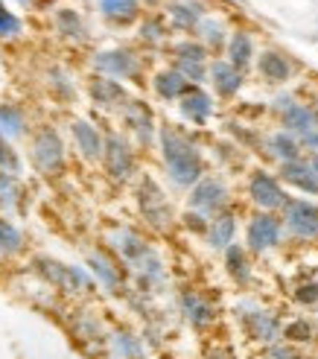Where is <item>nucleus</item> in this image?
Segmentation results:
<instances>
[{
	"label": "nucleus",
	"instance_id": "nucleus-43",
	"mask_svg": "<svg viewBox=\"0 0 318 359\" xmlns=\"http://www.w3.org/2000/svg\"><path fill=\"white\" fill-rule=\"evenodd\" d=\"M266 359H301V353H298V348L295 345H289V342H275V345H269L266 348Z\"/></svg>",
	"mask_w": 318,
	"mask_h": 359
},
{
	"label": "nucleus",
	"instance_id": "nucleus-46",
	"mask_svg": "<svg viewBox=\"0 0 318 359\" xmlns=\"http://www.w3.org/2000/svg\"><path fill=\"white\" fill-rule=\"evenodd\" d=\"M310 164H312V170L318 172V155H312V161H310Z\"/></svg>",
	"mask_w": 318,
	"mask_h": 359
},
{
	"label": "nucleus",
	"instance_id": "nucleus-41",
	"mask_svg": "<svg viewBox=\"0 0 318 359\" xmlns=\"http://www.w3.org/2000/svg\"><path fill=\"white\" fill-rule=\"evenodd\" d=\"M18 32H21V18H15L0 0V39H15Z\"/></svg>",
	"mask_w": 318,
	"mask_h": 359
},
{
	"label": "nucleus",
	"instance_id": "nucleus-12",
	"mask_svg": "<svg viewBox=\"0 0 318 359\" xmlns=\"http://www.w3.org/2000/svg\"><path fill=\"white\" fill-rule=\"evenodd\" d=\"M284 228L295 240H318V205L310 199H292L280 210Z\"/></svg>",
	"mask_w": 318,
	"mask_h": 359
},
{
	"label": "nucleus",
	"instance_id": "nucleus-36",
	"mask_svg": "<svg viewBox=\"0 0 318 359\" xmlns=\"http://www.w3.org/2000/svg\"><path fill=\"white\" fill-rule=\"evenodd\" d=\"M24 248V234L9 219L0 217V257H12Z\"/></svg>",
	"mask_w": 318,
	"mask_h": 359
},
{
	"label": "nucleus",
	"instance_id": "nucleus-48",
	"mask_svg": "<svg viewBox=\"0 0 318 359\" xmlns=\"http://www.w3.org/2000/svg\"><path fill=\"white\" fill-rule=\"evenodd\" d=\"M312 114H315V126H318V109H312Z\"/></svg>",
	"mask_w": 318,
	"mask_h": 359
},
{
	"label": "nucleus",
	"instance_id": "nucleus-31",
	"mask_svg": "<svg viewBox=\"0 0 318 359\" xmlns=\"http://www.w3.org/2000/svg\"><path fill=\"white\" fill-rule=\"evenodd\" d=\"M199 39H202V44L207 47V50H214V53H219L222 47H228V29H225V24L219 21V18H205V21L199 24Z\"/></svg>",
	"mask_w": 318,
	"mask_h": 359
},
{
	"label": "nucleus",
	"instance_id": "nucleus-4",
	"mask_svg": "<svg viewBox=\"0 0 318 359\" xmlns=\"http://www.w3.org/2000/svg\"><path fill=\"white\" fill-rule=\"evenodd\" d=\"M237 318H240L242 333L263 348H269L284 339V321L277 318V313H272L266 307H240Z\"/></svg>",
	"mask_w": 318,
	"mask_h": 359
},
{
	"label": "nucleus",
	"instance_id": "nucleus-9",
	"mask_svg": "<svg viewBox=\"0 0 318 359\" xmlns=\"http://www.w3.org/2000/svg\"><path fill=\"white\" fill-rule=\"evenodd\" d=\"M102 167H105V172H109L111 182H120V184H126L129 178L134 175L137 161H134V152H132V147H129V140L123 137V135H117V132L105 135Z\"/></svg>",
	"mask_w": 318,
	"mask_h": 359
},
{
	"label": "nucleus",
	"instance_id": "nucleus-20",
	"mask_svg": "<svg viewBox=\"0 0 318 359\" xmlns=\"http://www.w3.org/2000/svg\"><path fill=\"white\" fill-rule=\"evenodd\" d=\"M292 70L295 67H292L289 56L280 50H263L257 56V74L269 85H286L292 79Z\"/></svg>",
	"mask_w": 318,
	"mask_h": 359
},
{
	"label": "nucleus",
	"instance_id": "nucleus-23",
	"mask_svg": "<svg viewBox=\"0 0 318 359\" xmlns=\"http://www.w3.org/2000/svg\"><path fill=\"white\" fill-rule=\"evenodd\" d=\"M190 88H193V82L184 74H179L175 67H164V70H158V74L152 76V91L164 102H179Z\"/></svg>",
	"mask_w": 318,
	"mask_h": 359
},
{
	"label": "nucleus",
	"instance_id": "nucleus-22",
	"mask_svg": "<svg viewBox=\"0 0 318 359\" xmlns=\"http://www.w3.org/2000/svg\"><path fill=\"white\" fill-rule=\"evenodd\" d=\"M280 182H286L289 187L301 190L307 196H318V172L304 158L289 161V164H280Z\"/></svg>",
	"mask_w": 318,
	"mask_h": 359
},
{
	"label": "nucleus",
	"instance_id": "nucleus-33",
	"mask_svg": "<svg viewBox=\"0 0 318 359\" xmlns=\"http://www.w3.org/2000/svg\"><path fill=\"white\" fill-rule=\"evenodd\" d=\"M111 345L117 351L120 359H146V348H144V339L129 333V330H117L111 336Z\"/></svg>",
	"mask_w": 318,
	"mask_h": 359
},
{
	"label": "nucleus",
	"instance_id": "nucleus-40",
	"mask_svg": "<svg viewBox=\"0 0 318 359\" xmlns=\"http://www.w3.org/2000/svg\"><path fill=\"white\" fill-rule=\"evenodd\" d=\"M292 298L301 304V307H315L318 304V280H301L292 290Z\"/></svg>",
	"mask_w": 318,
	"mask_h": 359
},
{
	"label": "nucleus",
	"instance_id": "nucleus-45",
	"mask_svg": "<svg viewBox=\"0 0 318 359\" xmlns=\"http://www.w3.org/2000/svg\"><path fill=\"white\" fill-rule=\"evenodd\" d=\"M298 140H301V147H304L307 152H312V155H318V126H315V129H312V132H307V135H301V137H298Z\"/></svg>",
	"mask_w": 318,
	"mask_h": 359
},
{
	"label": "nucleus",
	"instance_id": "nucleus-49",
	"mask_svg": "<svg viewBox=\"0 0 318 359\" xmlns=\"http://www.w3.org/2000/svg\"><path fill=\"white\" fill-rule=\"evenodd\" d=\"M315 336H318V318H315Z\"/></svg>",
	"mask_w": 318,
	"mask_h": 359
},
{
	"label": "nucleus",
	"instance_id": "nucleus-21",
	"mask_svg": "<svg viewBox=\"0 0 318 359\" xmlns=\"http://www.w3.org/2000/svg\"><path fill=\"white\" fill-rule=\"evenodd\" d=\"M167 18L175 29H184V32H193L199 29V24L205 21V4L202 0H170L167 4Z\"/></svg>",
	"mask_w": 318,
	"mask_h": 359
},
{
	"label": "nucleus",
	"instance_id": "nucleus-3",
	"mask_svg": "<svg viewBox=\"0 0 318 359\" xmlns=\"http://www.w3.org/2000/svg\"><path fill=\"white\" fill-rule=\"evenodd\" d=\"M137 208H140V217L146 219L149 228L155 231H170L172 222H175V213H172V205L167 199L164 187L155 182L152 175H144L137 182Z\"/></svg>",
	"mask_w": 318,
	"mask_h": 359
},
{
	"label": "nucleus",
	"instance_id": "nucleus-6",
	"mask_svg": "<svg viewBox=\"0 0 318 359\" xmlns=\"http://www.w3.org/2000/svg\"><path fill=\"white\" fill-rule=\"evenodd\" d=\"M284 219L277 213H266L257 210L254 217L245 225V248L254 251V255H266V251L277 248L280 240H284Z\"/></svg>",
	"mask_w": 318,
	"mask_h": 359
},
{
	"label": "nucleus",
	"instance_id": "nucleus-14",
	"mask_svg": "<svg viewBox=\"0 0 318 359\" xmlns=\"http://www.w3.org/2000/svg\"><path fill=\"white\" fill-rule=\"evenodd\" d=\"M120 114H123V123H126V129L137 137V143L149 147V143L155 140V132H158L155 114H152L149 105H146L144 100H129L126 109H123Z\"/></svg>",
	"mask_w": 318,
	"mask_h": 359
},
{
	"label": "nucleus",
	"instance_id": "nucleus-17",
	"mask_svg": "<svg viewBox=\"0 0 318 359\" xmlns=\"http://www.w3.org/2000/svg\"><path fill=\"white\" fill-rule=\"evenodd\" d=\"M179 307H181L184 321H187L193 330H207V327L216 321V307H214V304H210L205 295L193 292V290H184V292H181Z\"/></svg>",
	"mask_w": 318,
	"mask_h": 359
},
{
	"label": "nucleus",
	"instance_id": "nucleus-44",
	"mask_svg": "<svg viewBox=\"0 0 318 359\" xmlns=\"http://www.w3.org/2000/svg\"><path fill=\"white\" fill-rule=\"evenodd\" d=\"M205 359H237L234 348H228V345H214V348H207Z\"/></svg>",
	"mask_w": 318,
	"mask_h": 359
},
{
	"label": "nucleus",
	"instance_id": "nucleus-15",
	"mask_svg": "<svg viewBox=\"0 0 318 359\" xmlns=\"http://www.w3.org/2000/svg\"><path fill=\"white\" fill-rule=\"evenodd\" d=\"M207 82L214 85L216 97L234 100V97L242 91V85H245V74H242V70H237L228 59H214V62H210Z\"/></svg>",
	"mask_w": 318,
	"mask_h": 359
},
{
	"label": "nucleus",
	"instance_id": "nucleus-34",
	"mask_svg": "<svg viewBox=\"0 0 318 359\" xmlns=\"http://www.w3.org/2000/svg\"><path fill=\"white\" fill-rule=\"evenodd\" d=\"M315 339V321H310V318H292V321H286L284 325V342H289V345H310Z\"/></svg>",
	"mask_w": 318,
	"mask_h": 359
},
{
	"label": "nucleus",
	"instance_id": "nucleus-32",
	"mask_svg": "<svg viewBox=\"0 0 318 359\" xmlns=\"http://www.w3.org/2000/svg\"><path fill=\"white\" fill-rule=\"evenodd\" d=\"M27 132V117L18 105H9L4 102L0 105V137H21Z\"/></svg>",
	"mask_w": 318,
	"mask_h": 359
},
{
	"label": "nucleus",
	"instance_id": "nucleus-10",
	"mask_svg": "<svg viewBox=\"0 0 318 359\" xmlns=\"http://www.w3.org/2000/svg\"><path fill=\"white\" fill-rule=\"evenodd\" d=\"M94 70L99 76H111V79H132L137 82L140 70V56L129 47H111V50H99L94 56Z\"/></svg>",
	"mask_w": 318,
	"mask_h": 359
},
{
	"label": "nucleus",
	"instance_id": "nucleus-7",
	"mask_svg": "<svg viewBox=\"0 0 318 359\" xmlns=\"http://www.w3.org/2000/svg\"><path fill=\"white\" fill-rule=\"evenodd\" d=\"M228 202H231V193H228V184L219 175H205L196 187H190V196H187L190 210L205 213L207 219H214L216 213H222L228 208Z\"/></svg>",
	"mask_w": 318,
	"mask_h": 359
},
{
	"label": "nucleus",
	"instance_id": "nucleus-47",
	"mask_svg": "<svg viewBox=\"0 0 318 359\" xmlns=\"http://www.w3.org/2000/svg\"><path fill=\"white\" fill-rule=\"evenodd\" d=\"M18 4H24V6H32V4H35V0H18Z\"/></svg>",
	"mask_w": 318,
	"mask_h": 359
},
{
	"label": "nucleus",
	"instance_id": "nucleus-30",
	"mask_svg": "<svg viewBox=\"0 0 318 359\" xmlns=\"http://www.w3.org/2000/svg\"><path fill=\"white\" fill-rule=\"evenodd\" d=\"M99 4V12L105 21L111 24H132L134 18L140 15V0H97Z\"/></svg>",
	"mask_w": 318,
	"mask_h": 359
},
{
	"label": "nucleus",
	"instance_id": "nucleus-11",
	"mask_svg": "<svg viewBox=\"0 0 318 359\" xmlns=\"http://www.w3.org/2000/svg\"><path fill=\"white\" fill-rule=\"evenodd\" d=\"M249 199L257 210H266V213H275V210H284V205L289 202V196L280 184V178L266 172V170H254L249 175Z\"/></svg>",
	"mask_w": 318,
	"mask_h": 359
},
{
	"label": "nucleus",
	"instance_id": "nucleus-37",
	"mask_svg": "<svg viewBox=\"0 0 318 359\" xmlns=\"http://www.w3.org/2000/svg\"><path fill=\"white\" fill-rule=\"evenodd\" d=\"M21 182H18V175H6V172H0V208L4 210H12L18 202H21Z\"/></svg>",
	"mask_w": 318,
	"mask_h": 359
},
{
	"label": "nucleus",
	"instance_id": "nucleus-42",
	"mask_svg": "<svg viewBox=\"0 0 318 359\" xmlns=\"http://www.w3.org/2000/svg\"><path fill=\"white\" fill-rule=\"evenodd\" d=\"M181 219H184V228H187V231H196V234H205V237H207L210 219L205 217V213H199V210H187Z\"/></svg>",
	"mask_w": 318,
	"mask_h": 359
},
{
	"label": "nucleus",
	"instance_id": "nucleus-39",
	"mask_svg": "<svg viewBox=\"0 0 318 359\" xmlns=\"http://www.w3.org/2000/svg\"><path fill=\"white\" fill-rule=\"evenodd\" d=\"M21 155H18L12 147H9V140L6 137H0V172H6V175H18L21 172Z\"/></svg>",
	"mask_w": 318,
	"mask_h": 359
},
{
	"label": "nucleus",
	"instance_id": "nucleus-5",
	"mask_svg": "<svg viewBox=\"0 0 318 359\" xmlns=\"http://www.w3.org/2000/svg\"><path fill=\"white\" fill-rule=\"evenodd\" d=\"M29 158H32V167L39 170L41 175H62L64 172V143L59 137L56 129H39V135L32 137V147H29Z\"/></svg>",
	"mask_w": 318,
	"mask_h": 359
},
{
	"label": "nucleus",
	"instance_id": "nucleus-2",
	"mask_svg": "<svg viewBox=\"0 0 318 359\" xmlns=\"http://www.w3.org/2000/svg\"><path fill=\"white\" fill-rule=\"evenodd\" d=\"M35 272H39L50 286H56L64 295H88L94 292V275H88L82 266H67L53 257H35Z\"/></svg>",
	"mask_w": 318,
	"mask_h": 359
},
{
	"label": "nucleus",
	"instance_id": "nucleus-1",
	"mask_svg": "<svg viewBox=\"0 0 318 359\" xmlns=\"http://www.w3.org/2000/svg\"><path fill=\"white\" fill-rule=\"evenodd\" d=\"M158 149H161L164 167H167V178L175 187H196L205 178V158L196 140H190V135H184L175 126H161L158 129Z\"/></svg>",
	"mask_w": 318,
	"mask_h": 359
},
{
	"label": "nucleus",
	"instance_id": "nucleus-38",
	"mask_svg": "<svg viewBox=\"0 0 318 359\" xmlns=\"http://www.w3.org/2000/svg\"><path fill=\"white\" fill-rule=\"evenodd\" d=\"M140 41L146 44H164L167 41V27L161 18H146L144 24H140Z\"/></svg>",
	"mask_w": 318,
	"mask_h": 359
},
{
	"label": "nucleus",
	"instance_id": "nucleus-28",
	"mask_svg": "<svg viewBox=\"0 0 318 359\" xmlns=\"http://www.w3.org/2000/svg\"><path fill=\"white\" fill-rule=\"evenodd\" d=\"M266 149H269V155H272V158H277V161H280V164H289V161H298V158H301V152H304L301 140H298L292 132H286V129L272 132V135L266 137Z\"/></svg>",
	"mask_w": 318,
	"mask_h": 359
},
{
	"label": "nucleus",
	"instance_id": "nucleus-19",
	"mask_svg": "<svg viewBox=\"0 0 318 359\" xmlns=\"http://www.w3.org/2000/svg\"><path fill=\"white\" fill-rule=\"evenodd\" d=\"M109 243H111V248L120 255V260L129 263V266H134L137 260H144L149 251H152V245H149L144 237H140L137 231H132V228H117V231H111Z\"/></svg>",
	"mask_w": 318,
	"mask_h": 359
},
{
	"label": "nucleus",
	"instance_id": "nucleus-29",
	"mask_svg": "<svg viewBox=\"0 0 318 359\" xmlns=\"http://www.w3.org/2000/svg\"><path fill=\"white\" fill-rule=\"evenodd\" d=\"M280 126H284L286 132H292L295 137H301V135H307V132L315 129V114H312L310 105H304V102H292L289 109L280 114Z\"/></svg>",
	"mask_w": 318,
	"mask_h": 359
},
{
	"label": "nucleus",
	"instance_id": "nucleus-27",
	"mask_svg": "<svg viewBox=\"0 0 318 359\" xmlns=\"http://www.w3.org/2000/svg\"><path fill=\"white\" fill-rule=\"evenodd\" d=\"M222 255H225V272H228V278H231L234 283H240V286H249L251 275H254L251 260H249V248L234 243V245H228Z\"/></svg>",
	"mask_w": 318,
	"mask_h": 359
},
{
	"label": "nucleus",
	"instance_id": "nucleus-8",
	"mask_svg": "<svg viewBox=\"0 0 318 359\" xmlns=\"http://www.w3.org/2000/svg\"><path fill=\"white\" fill-rule=\"evenodd\" d=\"M172 59H175V70L184 74L193 85H202L207 82V74H210V50L202 44V41H179L172 44Z\"/></svg>",
	"mask_w": 318,
	"mask_h": 359
},
{
	"label": "nucleus",
	"instance_id": "nucleus-35",
	"mask_svg": "<svg viewBox=\"0 0 318 359\" xmlns=\"http://www.w3.org/2000/svg\"><path fill=\"white\" fill-rule=\"evenodd\" d=\"M53 21H56V29L64 35V39H70V41H82V39H85V24H82L79 12H74V9H59Z\"/></svg>",
	"mask_w": 318,
	"mask_h": 359
},
{
	"label": "nucleus",
	"instance_id": "nucleus-13",
	"mask_svg": "<svg viewBox=\"0 0 318 359\" xmlns=\"http://www.w3.org/2000/svg\"><path fill=\"white\" fill-rule=\"evenodd\" d=\"M88 94H91V102L102 111H123L126 102L132 100L126 85L111 76H94L91 85H88Z\"/></svg>",
	"mask_w": 318,
	"mask_h": 359
},
{
	"label": "nucleus",
	"instance_id": "nucleus-26",
	"mask_svg": "<svg viewBox=\"0 0 318 359\" xmlns=\"http://www.w3.org/2000/svg\"><path fill=\"white\" fill-rule=\"evenodd\" d=\"M237 243V217L231 210H222L210 219V228H207V245L214 251H225L228 245Z\"/></svg>",
	"mask_w": 318,
	"mask_h": 359
},
{
	"label": "nucleus",
	"instance_id": "nucleus-16",
	"mask_svg": "<svg viewBox=\"0 0 318 359\" xmlns=\"http://www.w3.org/2000/svg\"><path fill=\"white\" fill-rule=\"evenodd\" d=\"M179 111L193 126H207L210 117H214V111H216V102H214V97H210L202 85H193L190 91L179 100Z\"/></svg>",
	"mask_w": 318,
	"mask_h": 359
},
{
	"label": "nucleus",
	"instance_id": "nucleus-18",
	"mask_svg": "<svg viewBox=\"0 0 318 359\" xmlns=\"http://www.w3.org/2000/svg\"><path fill=\"white\" fill-rule=\"evenodd\" d=\"M70 135H74V143H76V152L85 158V161H102V152H105V135L97 129L91 120H74L70 123Z\"/></svg>",
	"mask_w": 318,
	"mask_h": 359
},
{
	"label": "nucleus",
	"instance_id": "nucleus-24",
	"mask_svg": "<svg viewBox=\"0 0 318 359\" xmlns=\"http://www.w3.org/2000/svg\"><path fill=\"white\" fill-rule=\"evenodd\" d=\"M88 266H91L94 280L102 286L105 292H120L123 290V272L109 255H102V251H91V255H88Z\"/></svg>",
	"mask_w": 318,
	"mask_h": 359
},
{
	"label": "nucleus",
	"instance_id": "nucleus-50",
	"mask_svg": "<svg viewBox=\"0 0 318 359\" xmlns=\"http://www.w3.org/2000/svg\"><path fill=\"white\" fill-rule=\"evenodd\" d=\"M234 4H242V0H234Z\"/></svg>",
	"mask_w": 318,
	"mask_h": 359
},
{
	"label": "nucleus",
	"instance_id": "nucleus-25",
	"mask_svg": "<svg viewBox=\"0 0 318 359\" xmlns=\"http://www.w3.org/2000/svg\"><path fill=\"white\" fill-rule=\"evenodd\" d=\"M225 56H228V62H231L237 70H249L251 65H254V59H257V50H254V39L245 29H237V32H231V39H228V47H225Z\"/></svg>",
	"mask_w": 318,
	"mask_h": 359
}]
</instances>
